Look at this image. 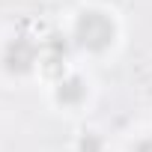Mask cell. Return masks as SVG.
<instances>
[{
  "label": "cell",
  "mask_w": 152,
  "mask_h": 152,
  "mask_svg": "<svg viewBox=\"0 0 152 152\" xmlns=\"http://www.w3.org/2000/svg\"><path fill=\"white\" fill-rule=\"evenodd\" d=\"M137 152H152V140H143V143L137 146Z\"/></svg>",
  "instance_id": "5"
},
{
  "label": "cell",
  "mask_w": 152,
  "mask_h": 152,
  "mask_svg": "<svg viewBox=\"0 0 152 152\" xmlns=\"http://www.w3.org/2000/svg\"><path fill=\"white\" fill-rule=\"evenodd\" d=\"M81 152H99V137L87 134V137L81 140Z\"/></svg>",
  "instance_id": "4"
},
{
  "label": "cell",
  "mask_w": 152,
  "mask_h": 152,
  "mask_svg": "<svg viewBox=\"0 0 152 152\" xmlns=\"http://www.w3.org/2000/svg\"><path fill=\"white\" fill-rule=\"evenodd\" d=\"M78 42L90 51H104L113 42V24L102 12H87L78 21Z\"/></svg>",
  "instance_id": "1"
},
{
  "label": "cell",
  "mask_w": 152,
  "mask_h": 152,
  "mask_svg": "<svg viewBox=\"0 0 152 152\" xmlns=\"http://www.w3.org/2000/svg\"><path fill=\"white\" fill-rule=\"evenodd\" d=\"M57 99H60L63 104H78V102L84 99V84H81L78 78L63 81V84H60V90H57Z\"/></svg>",
  "instance_id": "3"
},
{
  "label": "cell",
  "mask_w": 152,
  "mask_h": 152,
  "mask_svg": "<svg viewBox=\"0 0 152 152\" xmlns=\"http://www.w3.org/2000/svg\"><path fill=\"white\" fill-rule=\"evenodd\" d=\"M36 54H39L36 42H30V39H15V42L6 48V69H9V72L24 75V72H30V69H33Z\"/></svg>",
  "instance_id": "2"
}]
</instances>
